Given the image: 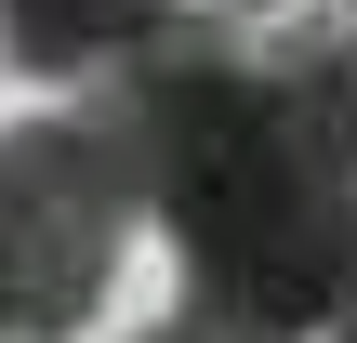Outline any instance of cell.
Wrapping results in <instances>:
<instances>
[{"label": "cell", "instance_id": "6da1fadb", "mask_svg": "<svg viewBox=\"0 0 357 343\" xmlns=\"http://www.w3.org/2000/svg\"><path fill=\"white\" fill-rule=\"evenodd\" d=\"M132 185L106 172L93 119H26L0 132V343H79L119 291Z\"/></svg>", "mask_w": 357, "mask_h": 343}, {"label": "cell", "instance_id": "7a4b0ae2", "mask_svg": "<svg viewBox=\"0 0 357 343\" xmlns=\"http://www.w3.org/2000/svg\"><path fill=\"white\" fill-rule=\"evenodd\" d=\"M185 0H0V66L26 79H93L119 53H146Z\"/></svg>", "mask_w": 357, "mask_h": 343}, {"label": "cell", "instance_id": "3957f363", "mask_svg": "<svg viewBox=\"0 0 357 343\" xmlns=\"http://www.w3.org/2000/svg\"><path fill=\"white\" fill-rule=\"evenodd\" d=\"M225 13H291V0H225Z\"/></svg>", "mask_w": 357, "mask_h": 343}]
</instances>
